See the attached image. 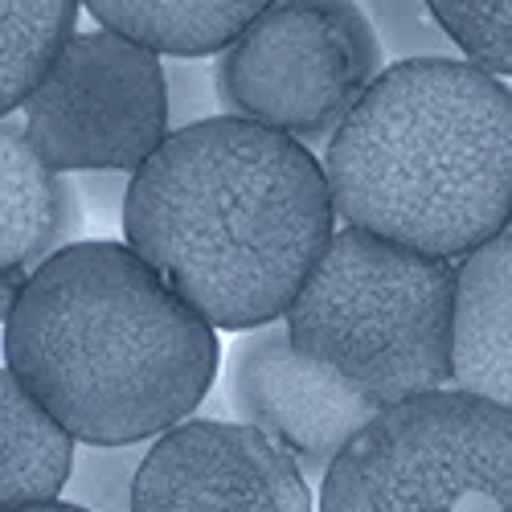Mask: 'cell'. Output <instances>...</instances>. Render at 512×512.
<instances>
[{
  "instance_id": "1",
  "label": "cell",
  "mask_w": 512,
  "mask_h": 512,
  "mask_svg": "<svg viewBox=\"0 0 512 512\" xmlns=\"http://www.w3.org/2000/svg\"><path fill=\"white\" fill-rule=\"evenodd\" d=\"M123 234L213 328L250 332L287 316L336 234L324 164L234 115L173 127L127 181Z\"/></svg>"
},
{
  "instance_id": "2",
  "label": "cell",
  "mask_w": 512,
  "mask_h": 512,
  "mask_svg": "<svg viewBox=\"0 0 512 512\" xmlns=\"http://www.w3.org/2000/svg\"><path fill=\"white\" fill-rule=\"evenodd\" d=\"M222 345L127 242H74L25 283L5 369L82 447H140L189 422Z\"/></svg>"
},
{
  "instance_id": "3",
  "label": "cell",
  "mask_w": 512,
  "mask_h": 512,
  "mask_svg": "<svg viewBox=\"0 0 512 512\" xmlns=\"http://www.w3.org/2000/svg\"><path fill=\"white\" fill-rule=\"evenodd\" d=\"M324 181L345 230L467 259L512 222V91L467 58H402L336 127Z\"/></svg>"
},
{
  "instance_id": "4",
  "label": "cell",
  "mask_w": 512,
  "mask_h": 512,
  "mask_svg": "<svg viewBox=\"0 0 512 512\" xmlns=\"http://www.w3.org/2000/svg\"><path fill=\"white\" fill-rule=\"evenodd\" d=\"M451 312V263L336 230L283 324L304 357L390 410L451 381Z\"/></svg>"
},
{
  "instance_id": "5",
  "label": "cell",
  "mask_w": 512,
  "mask_h": 512,
  "mask_svg": "<svg viewBox=\"0 0 512 512\" xmlns=\"http://www.w3.org/2000/svg\"><path fill=\"white\" fill-rule=\"evenodd\" d=\"M316 512H512V414L455 390L377 410Z\"/></svg>"
},
{
  "instance_id": "6",
  "label": "cell",
  "mask_w": 512,
  "mask_h": 512,
  "mask_svg": "<svg viewBox=\"0 0 512 512\" xmlns=\"http://www.w3.org/2000/svg\"><path fill=\"white\" fill-rule=\"evenodd\" d=\"M386 70L381 33L357 5H267L213 66L226 115L287 140H332Z\"/></svg>"
},
{
  "instance_id": "7",
  "label": "cell",
  "mask_w": 512,
  "mask_h": 512,
  "mask_svg": "<svg viewBox=\"0 0 512 512\" xmlns=\"http://www.w3.org/2000/svg\"><path fill=\"white\" fill-rule=\"evenodd\" d=\"M54 173H140L173 136L164 62L103 25L66 41L21 107Z\"/></svg>"
},
{
  "instance_id": "8",
  "label": "cell",
  "mask_w": 512,
  "mask_h": 512,
  "mask_svg": "<svg viewBox=\"0 0 512 512\" xmlns=\"http://www.w3.org/2000/svg\"><path fill=\"white\" fill-rule=\"evenodd\" d=\"M132 512H316V496L304 467L263 431L189 418L148 447Z\"/></svg>"
},
{
  "instance_id": "9",
  "label": "cell",
  "mask_w": 512,
  "mask_h": 512,
  "mask_svg": "<svg viewBox=\"0 0 512 512\" xmlns=\"http://www.w3.org/2000/svg\"><path fill=\"white\" fill-rule=\"evenodd\" d=\"M226 402L230 422L263 431L304 467V476L312 472L320 480L377 414L332 369L295 349L283 320L234 340L226 357Z\"/></svg>"
},
{
  "instance_id": "10",
  "label": "cell",
  "mask_w": 512,
  "mask_h": 512,
  "mask_svg": "<svg viewBox=\"0 0 512 512\" xmlns=\"http://www.w3.org/2000/svg\"><path fill=\"white\" fill-rule=\"evenodd\" d=\"M451 390L512 414V234L455 267Z\"/></svg>"
},
{
  "instance_id": "11",
  "label": "cell",
  "mask_w": 512,
  "mask_h": 512,
  "mask_svg": "<svg viewBox=\"0 0 512 512\" xmlns=\"http://www.w3.org/2000/svg\"><path fill=\"white\" fill-rule=\"evenodd\" d=\"M78 234V185L33 152L25 123L0 119V271H37Z\"/></svg>"
},
{
  "instance_id": "12",
  "label": "cell",
  "mask_w": 512,
  "mask_h": 512,
  "mask_svg": "<svg viewBox=\"0 0 512 512\" xmlns=\"http://www.w3.org/2000/svg\"><path fill=\"white\" fill-rule=\"evenodd\" d=\"M78 443L21 381L0 369V512L58 504Z\"/></svg>"
},
{
  "instance_id": "13",
  "label": "cell",
  "mask_w": 512,
  "mask_h": 512,
  "mask_svg": "<svg viewBox=\"0 0 512 512\" xmlns=\"http://www.w3.org/2000/svg\"><path fill=\"white\" fill-rule=\"evenodd\" d=\"M263 9L267 5H254V0H226V5H144V0L111 5V0H95V5H87L95 25L136 41L140 50L156 58L226 54Z\"/></svg>"
},
{
  "instance_id": "14",
  "label": "cell",
  "mask_w": 512,
  "mask_h": 512,
  "mask_svg": "<svg viewBox=\"0 0 512 512\" xmlns=\"http://www.w3.org/2000/svg\"><path fill=\"white\" fill-rule=\"evenodd\" d=\"M78 29V5H0V119H9Z\"/></svg>"
},
{
  "instance_id": "15",
  "label": "cell",
  "mask_w": 512,
  "mask_h": 512,
  "mask_svg": "<svg viewBox=\"0 0 512 512\" xmlns=\"http://www.w3.org/2000/svg\"><path fill=\"white\" fill-rule=\"evenodd\" d=\"M152 443L140 447H82L74 451V467L58 504L78 512H132L136 476Z\"/></svg>"
},
{
  "instance_id": "16",
  "label": "cell",
  "mask_w": 512,
  "mask_h": 512,
  "mask_svg": "<svg viewBox=\"0 0 512 512\" xmlns=\"http://www.w3.org/2000/svg\"><path fill=\"white\" fill-rule=\"evenodd\" d=\"M426 9L472 66L492 78L512 74V5H500V0H435Z\"/></svg>"
},
{
  "instance_id": "17",
  "label": "cell",
  "mask_w": 512,
  "mask_h": 512,
  "mask_svg": "<svg viewBox=\"0 0 512 512\" xmlns=\"http://www.w3.org/2000/svg\"><path fill=\"white\" fill-rule=\"evenodd\" d=\"M29 279H33V271H0V324H9Z\"/></svg>"
},
{
  "instance_id": "18",
  "label": "cell",
  "mask_w": 512,
  "mask_h": 512,
  "mask_svg": "<svg viewBox=\"0 0 512 512\" xmlns=\"http://www.w3.org/2000/svg\"><path fill=\"white\" fill-rule=\"evenodd\" d=\"M25 512H78V508H70V504H46V508H25Z\"/></svg>"
}]
</instances>
